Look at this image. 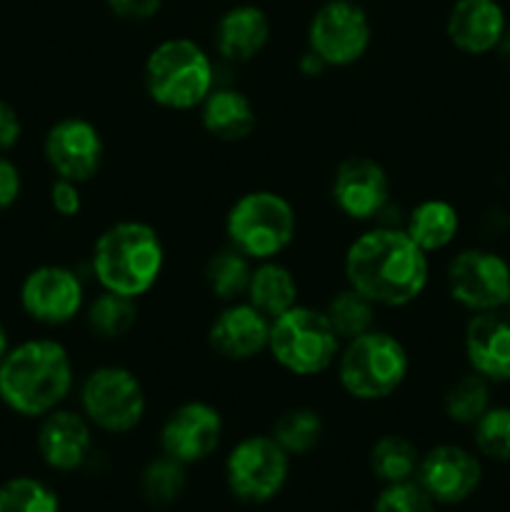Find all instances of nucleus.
I'll list each match as a JSON object with an SVG mask.
<instances>
[{
  "instance_id": "1",
  "label": "nucleus",
  "mask_w": 510,
  "mask_h": 512,
  "mask_svg": "<svg viewBox=\"0 0 510 512\" xmlns=\"http://www.w3.org/2000/svg\"><path fill=\"white\" fill-rule=\"evenodd\" d=\"M335 280L350 285L383 315L413 313L438 283L435 260L403 225L375 223L348 230L335 250Z\"/></svg>"
},
{
  "instance_id": "2",
  "label": "nucleus",
  "mask_w": 510,
  "mask_h": 512,
  "mask_svg": "<svg viewBox=\"0 0 510 512\" xmlns=\"http://www.w3.org/2000/svg\"><path fill=\"white\" fill-rule=\"evenodd\" d=\"M80 260L93 288L148 303L168 283L173 245L158 220L125 213L95 228Z\"/></svg>"
},
{
  "instance_id": "3",
  "label": "nucleus",
  "mask_w": 510,
  "mask_h": 512,
  "mask_svg": "<svg viewBox=\"0 0 510 512\" xmlns=\"http://www.w3.org/2000/svg\"><path fill=\"white\" fill-rule=\"evenodd\" d=\"M80 368L73 345L60 335L35 333L15 340L0 360V405L15 418L35 423L73 403Z\"/></svg>"
},
{
  "instance_id": "4",
  "label": "nucleus",
  "mask_w": 510,
  "mask_h": 512,
  "mask_svg": "<svg viewBox=\"0 0 510 512\" xmlns=\"http://www.w3.org/2000/svg\"><path fill=\"white\" fill-rule=\"evenodd\" d=\"M418 353L413 340L393 323L383 320L378 328L345 340L340 348L330 383L338 398L358 408L393 405L413 385Z\"/></svg>"
},
{
  "instance_id": "5",
  "label": "nucleus",
  "mask_w": 510,
  "mask_h": 512,
  "mask_svg": "<svg viewBox=\"0 0 510 512\" xmlns=\"http://www.w3.org/2000/svg\"><path fill=\"white\" fill-rule=\"evenodd\" d=\"M220 78L223 68L208 43L183 33L155 40L138 65L143 100L170 118H193Z\"/></svg>"
},
{
  "instance_id": "6",
  "label": "nucleus",
  "mask_w": 510,
  "mask_h": 512,
  "mask_svg": "<svg viewBox=\"0 0 510 512\" xmlns=\"http://www.w3.org/2000/svg\"><path fill=\"white\" fill-rule=\"evenodd\" d=\"M305 218L293 193L273 183H253L235 190L220 210L223 243L253 263L293 258L303 240Z\"/></svg>"
},
{
  "instance_id": "7",
  "label": "nucleus",
  "mask_w": 510,
  "mask_h": 512,
  "mask_svg": "<svg viewBox=\"0 0 510 512\" xmlns=\"http://www.w3.org/2000/svg\"><path fill=\"white\" fill-rule=\"evenodd\" d=\"M73 403L103 438H130L143 430L155 405L148 375L113 355L80 368Z\"/></svg>"
},
{
  "instance_id": "8",
  "label": "nucleus",
  "mask_w": 510,
  "mask_h": 512,
  "mask_svg": "<svg viewBox=\"0 0 510 512\" xmlns=\"http://www.w3.org/2000/svg\"><path fill=\"white\" fill-rule=\"evenodd\" d=\"M325 203L348 230L375 223L400 225L405 208L393 168L368 150H350L333 160L325 178Z\"/></svg>"
},
{
  "instance_id": "9",
  "label": "nucleus",
  "mask_w": 510,
  "mask_h": 512,
  "mask_svg": "<svg viewBox=\"0 0 510 512\" xmlns=\"http://www.w3.org/2000/svg\"><path fill=\"white\" fill-rule=\"evenodd\" d=\"M343 340L325 318L318 300L308 298L270 323L265 365L290 383L330 380Z\"/></svg>"
},
{
  "instance_id": "10",
  "label": "nucleus",
  "mask_w": 510,
  "mask_h": 512,
  "mask_svg": "<svg viewBox=\"0 0 510 512\" xmlns=\"http://www.w3.org/2000/svg\"><path fill=\"white\" fill-rule=\"evenodd\" d=\"M93 283L83 260H40L18 280V313L40 333L78 328Z\"/></svg>"
},
{
  "instance_id": "11",
  "label": "nucleus",
  "mask_w": 510,
  "mask_h": 512,
  "mask_svg": "<svg viewBox=\"0 0 510 512\" xmlns=\"http://www.w3.org/2000/svg\"><path fill=\"white\" fill-rule=\"evenodd\" d=\"M40 158L55 178L93 188L110 163L108 130L90 113L58 115L40 135Z\"/></svg>"
},
{
  "instance_id": "12",
  "label": "nucleus",
  "mask_w": 510,
  "mask_h": 512,
  "mask_svg": "<svg viewBox=\"0 0 510 512\" xmlns=\"http://www.w3.org/2000/svg\"><path fill=\"white\" fill-rule=\"evenodd\" d=\"M225 438H228V415L223 403L203 393H188L170 400L168 410L155 425L158 453L188 468L213 458L223 448Z\"/></svg>"
},
{
  "instance_id": "13",
  "label": "nucleus",
  "mask_w": 510,
  "mask_h": 512,
  "mask_svg": "<svg viewBox=\"0 0 510 512\" xmlns=\"http://www.w3.org/2000/svg\"><path fill=\"white\" fill-rule=\"evenodd\" d=\"M303 45L335 73L358 70L375 45L373 15L358 0H323L305 23Z\"/></svg>"
},
{
  "instance_id": "14",
  "label": "nucleus",
  "mask_w": 510,
  "mask_h": 512,
  "mask_svg": "<svg viewBox=\"0 0 510 512\" xmlns=\"http://www.w3.org/2000/svg\"><path fill=\"white\" fill-rule=\"evenodd\" d=\"M440 285L448 303L465 315L500 310L510 293V263L485 245L455 248L445 255Z\"/></svg>"
},
{
  "instance_id": "15",
  "label": "nucleus",
  "mask_w": 510,
  "mask_h": 512,
  "mask_svg": "<svg viewBox=\"0 0 510 512\" xmlns=\"http://www.w3.org/2000/svg\"><path fill=\"white\" fill-rule=\"evenodd\" d=\"M293 458L268 430H250L233 440L223 460L228 493L245 505H265L278 498L290 480Z\"/></svg>"
},
{
  "instance_id": "16",
  "label": "nucleus",
  "mask_w": 510,
  "mask_h": 512,
  "mask_svg": "<svg viewBox=\"0 0 510 512\" xmlns=\"http://www.w3.org/2000/svg\"><path fill=\"white\" fill-rule=\"evenodd\" d=\"M273 320L248 300L213 305L200 330L203 350L225 368H255L265 363Z\"/></svg>"
},
{
  "instance_id": "17",
  "label": "nucleus",
  "mask_w": 510,
  "mask_h": 512,
  "mask_svg": "<svg viewBox=\"0 0 510 512\" xmlns=\"http://www.w3.org/2000/svg\"><path fill=\"white\" fill-rule=\"evenodd\" d=\"M193 118L198 133L220 148H243L253 143L263 128V110L253 90L240 83L238 75L228 73H223Z\"/></svg>"
},
{
  "instance_id": "18",
  "label": "nucleus",
  "mask_w": 510,
  "mask_h": 512,
  "mask_svg": "<svg viewBox=\"0 0 510 512\" xmlns=\"http://www.w3.org/2000/svg\"><path fill=\"white\" fill-rule=\"evenodd\" d=\"M275 38L273 18L258 3L228 5L215 18L208 48L228 75L250 70L270 50Z\"/></svg>"
},
{
  "instance_id": "19",
  "label": "nucleus",
  "mask_w": 510,
  "mask_h": 512,
  "mask_svg": "<svg viewBox=\"0 0 510 512\" xmlns=\"http://www.w3.org/2000/svg\"><path fill=\"white\" fill-rule=\"evenodd\" d=\"M95 438L98 433L75 403L60 405L35 420V453L53 473L70 475L88 468L98 455Z\"/></svg>"
},
{
  "instance_id": "20",
  "label": "nucleus",
  "mask_w": 510,
  "mask_h": 512,
  "mask_svg": "<svg viewBox=\"0 0 510 512\" xmlns=\"http://www.w3.org/2000/svg\"><path fill=\"white\" fill-rule=\"evenodd\" d=\"M415 480L435 505H460L483 483V463L463 445L435 443L420 455Z\"/></svg>"
},
{
  "instance_id": "21",
  "label": "nucleus",
  "mask_w": 510,
  "mask_h": 512,
  "mask_svg": "<svg viewBox=\"0 0 510 512\" xmlns=\"http://www.w3.org/2000/svg\"><path fill=\"white\" fill-rule=\"evenodd\" d=\"M465 368L490 385L510 383V313L505 308L468 315L460 330Z\"/></svg>"
},
{
  "instance_id": "22",
  "label": "nucleus",
  "mask_w": 510,
  "mask_h": 512,
  "mask_svg": "<svg viewBox=\"0 0 510 512\" xmlns=\"http://www.w3.org/2000/svg\"><path fill=\"white\" fill-rule=\"evenodd\" d=\"M505 30H508V18L498 0H455L443 23L450 48L468 58L495 53Z\"/></svg>"
},
{
  "instance_id": "23",
  "label": "nucleus",
  "mask_w": 510,
  "mask_h": 512,
  "mask_svg": "<svg viewBox=\"0 0 510 512\" xmlns=\"http://www.w3.org/2000/svg\"><path fill=\"white\" fill-rule=\"evenodd\" d=\"M145 323V303L108 290H90L78 328L93 348L113 350L133 343Z\"/></svg>"
},
{
  "instance_id": "24",
  "label": "nucleus",
  "mask_w": 510,
  "mask_h": 512,
  "mask_svg": "<svg viewBox=\"0 0 510 512\" xmlns=\"http://www.w3.org/2000/svg\"><path fill=\"white\" fill-rule=\"evenodd\" d=\"M400 225L420 250L438 260L458 245L460 233H463V215L453 200L430 193L405 200Z\"/></svg>"
},
{
  "instance_id": "25",
  "label": "nucleus",
  "mask_w": 510,
  "mask_h": 512,
  "mask_svg": "<svg viewBox=\"0 0 510 512\" xmlns=\"http://www.w3.org/2000/svg\"><path fill=\"white\" fill-rule=\"evenodd\" d=\"M245 300L273 320L308 300V275H303L293 258L255 263Z\"/></svg>"
},
{
  "instance_id": "26",
  "label": "nucleus",
  "mask_w": 510,
  "mask_h": 512,
  "mask_svg": "<svg viewBox=\"0 0 510 512\" xmlns=\"http://www.w3.org/2000/svg\"><path fill=\"white\" fill-rule=\"evenodd\" d=\"M253 265V260H248L223 240H218V243L205 250L203 258L195 265L198 293L208 300L210 308L243 300L245 293H248Z\"/></svg>"
},
{
  "instance_id": "27",
  "label": "nucleus",
  "mask_w": 510,
  "mask_h": 512,
  "mask_svg": "<svg viewBox=\"0 0 510 512\" xmlns=\"http://www.w3.org/2000/svg\"><path fill=\"white\" fill-rule=\"evenodd\" d=\"M268 433L293 460L308 458L328 435V418L315 400H285L273 415Z\"/></svg>"
},
{
  "instance_id": "28",
  "label": "nucleus",
  "mask_w": 510,
  "mask_h": 512,
  "mask_svg": "<svg viewBox=\"0 0 510 512\" xmlns=\"http://www.w3.org/2000/svg\"><path fill=\"white\" fill-rule=\"evenodd\" d=\"M318 300V305L323 308L325 318L330 320L333 330L338 333V338L353 340L358 335L368 333V330L378 328L385 320V315L370 303L365 295H360L358 290H353L350 285L333 280L328 288L323 290V295Z\"/></svg>"
},
{
  "instance_id": "29",
  "label": "nucleus",
  "mask_w": 510,
  "mask_h": 512,
  "mask_svg": "<svg viewBox=\"0 0 510 512\" xmlns=\"http://www.w3.org/2000/svg\"><path fill=\"white\" fill-rule=\"evenodd\" d=\"M438 405L443 418L458 428H473L485 410L493 405V385L478 373L465 368L460 375H453L440 388Z\"/></svg>"
},
{
  "instance_id": "30",
  "label": "nucleus",
  "mask_w": 510,
  "mask_h": 512,
  "mask_svg": "<svg viewBox=\"0 0 510 512\" xmlns=\"http://www.w3.org/2000/svg\"><path fill=\"white\" fill-rule=\"evenodd\" d=\"M420 445L400 430H385L368 448V468L383 485L415 480L420 463Z\"/></svg>"
},
{
  "instance_id": "31",
  "label": "nucleus",
  "mask_w": 510,
  "mask_h": 512,
  "mask_svg": "<svg viewBox=\"0 0 510 512\" xmlns=\"http://www.w3.org/2000/svg\"><path fill=\"white\" fill-rule=\"evenodd\" d=\"M188 488V465L155 453L140 470V495L155 508H168L178 503Z\"/></svg>"
},
{
  "instance_id": "32",
  "label": "nucleus",
  "mask_w": 510,
  "mask_h": 512,
  "mask_svg": "<svg viewBox=\"0 0 510 512\" xmlns=\"http://www.w3.org/2000/svg\"><path fill=\"white\" fill-rule=\"evenodd\" d=\"M0 512H60V498L33 475H18L0 485Z\"/></svg>"
},
{
  "instance_id": "33",
  "label": "nucleus",
  "mask_w": 510,
  "mask_h": 512,
  "mask_svg": "<svg viewBox=\"0 0 510 512\" xmlns=\"http://www.w3.org/2000/svg\"><path fill=\"white\" fill-rule=\"evenodd\" d=\"M470 430L478 455L495 463H510V405L493 403Z\"/></svg>"
},
{
  "instance_id": "34",
  "label": "nucleus",
  "mask_w": 510,
  "mask_h": 512,
  "mask_svg": "<svg viewBox=\"0 0 510 512\" xmlns=\"http://www.w3.org/2000/svg\"><path fill=\"white\" fill-rule=\"evenodd\" d=\"M45 203H48L50 215H53L58 223L73 225L78 223L80 218H85V213H88V188L80 183H73V180L50 175L48 185H45Z\"/></svg>"
},
{
  "instance_id": "35",
  "label": "nucleus",
  "mask_w": 510,
  "mask_h": 512,
  "mask_svg": "<svg viewBox=\"0 0 510 512\" xmlns=\"http://www.w3.org/2000/svg\"><path fill=\"white\" fill-rule=\"evenodd\" d=\"M373 512H435L430 495L418 485V480L383 485L375 498Z\"/></svg>"
},
{
  "instance_id": "36",
  "label": "nucleus",
  "mask_w": 510,
  "mask_h": 512,
  "mask_svg": "<svg viewBox=\"0 0 510 512\" xmlns=\"http://www.w3.org/2000/svg\"><path fill=\"white\" fill-rule=\"evenodd\" d=\"M25 195V173L10 155H0V215L18 208Z\"/></svg>"
},
{
  "instance_id": "37",
  "label": "nucleus",
  "mask_w": 510,
  "mask_h": 512,
  "mask_svg": "<svg viewBox=\"0 0 510 512\" xmlns=\"http://www.w3.org/2000/svg\"><path fill=\"white\" fill-rule=\"evenodd\" d=\"M103 5L120 23L145 25L163 13L165 0H103Z\"/></svg>"
},
{
  "instance_id": "38",
  "label": "nucleus",
  "mask_w": 510,
  "mask_h": 512,
  "mask_svg": "<svg viewBox=\"0 0 510 512\" xmlns=\"http://www.w3.org/2000/svg\"><path fill=\"white\" fill-rule=\"evenodd\" d=\"M25 135V123L20 110L10 100L0 98V155H10Z\"/></svg>"
},
{
  "instance_id": "39",
  "label": "nucleus",
  "mask_w": 510,
  "mask_h": 512,
  "mask_svg": "<svg viewBox=\"0 0 510 512\" xmlns=\"http://www.w3.org/2000/svg\"><path fill=\"white\" fill-rule=\"evenodd\" d=\"M293 75L300 80V83L308 85H318L323 80H328L333 75V70L325 65V60L320 55H315L313 50L303 48L293 55Z\"/></svg>"
},
{
  "instance_id": "40",
  "label": "nucleus",
  "mask_w": 510,
  "mask_h": 512,
  "mask_svg": "<svg viewBox=\"0 0 510 512\" xmlns=\"http://www.w3.org/2000/svg\"><path fill=\"white\" fill-rule=\"evenodd\" d=\"M13 333H10V328H8V323H5L3 320V315H0V360L5 358V355H8V350L13 348Z\"/></svg>"
},
{
  "instance_id": "41",
  "label": "nucleus",
  "mask_w": 510,
  "mask_h": 512,
  "mask_svg": "<svg viewBox=\"0 0 510 512\" xmlns=\"http://www.w3.org/2000/svg\"><path fill=\"white\" fill-rule=\"evenodd\" d=\"M495 53H500L510 63V25H508V30H505L503 40H500V45H498V50H495Z\"/></svg>"
},
{
  "instance_id": "42",
  "label": "nucleus",
  "mask_w": 510,
  "mask_h": 512,
  "mask_svg": "<svg viewBox=\"0 0 510 512\" xmlns=\"http://www.w3.org/2000/svg\"><path fill=\"white\" fill-rule=\"evenodd\" d=\"M505 310H508V313H510V293H508V300H505Z\"/></svg>"
}]
</instances>
